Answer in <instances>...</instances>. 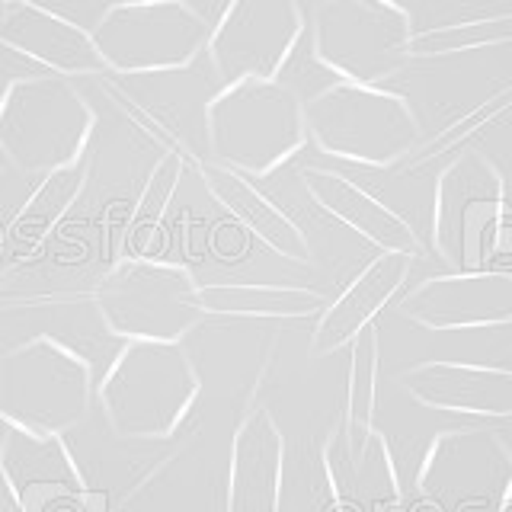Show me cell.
Returning <instances> with one entry per match:
<instances>
[{
	"label": "cell",
	"instance_id": "cell-20",
	"mask_svg": "<svg viewBox=\"0 0 512 512\" xmlns=\"http://www.w3.org/2000/svg\"><path fill=\"white\" fill-rule=\"evenodd\" d=\"M298 176H301V186L308 189V196L314 199V205H320L327 215L346 224L349 231L365 237L368 244H375L378 250L410 253V256L426 253L420 237H416L404 221L394 212H388L381 202H375L368 192H362L356 183H349L346 176L314 167V164H304Z\"/></svg>",
	"mask_w": 512,
	"mask_h": 512
},
{
	"label": "cell",
	"instance_id": "cell-21",
	"mask_svg": "<svg viewBox=\"0 0 512 512\" xmlns=\"http://www.w3.org/2000/svg\"><path fill=\"white\" fill-rule=\"evenodd\" d=\"M199 173L205 180V189L212 192L224 212L244 224L256 240H263L272 253H279L292 263H314L308 234L298 228V221L292 215L282 212L276 202H269L263 192L250 183V176L212 164V160L199 164Z\"/></svg>",
	"mask_w": 512,
	"mask_h": 512
},
{
	"label": "cell",
	"instance_id": "cell-27",
	"mask_svg": "<svg viewBox=\"0 0 512 512\" xmlns=\"http://www.w3.org/2000/svg\"><path fill=\"white\" fill-rule=\"evenodd\" d=\"M279 80L282 87H288L301 103L314 100V96H320L324 90L336 87L340 84V74H336L333 68H327L324 61H320L317 48H314V36H311V26H304V32L298 36L295 48L288 52V58L282 61L279 74L272 77Z\"/></svg>",
	"mask_w": 512,
	"mask_h": 512
},
{
	"label": "cell",
	"instance_id": "cell-7",
	"mask_svg": "<svg viewBox=\"0 0 512 512\" xmlns=\"http://www.w3.org/2000/svg\"><path fill=\"white\" fill-rule=\"evenodd\" d=\"M215 23L183 0H122L93 29L112 74H151L196 64L212 42Z\"/></svg>",
	"mask_w": 512,
	"mask_h": 512
},
{
	"label": "cell",
	"instance_id": "cell-18",
	"mask_svg": "<svg viewBox=\"0 0 512 512\" xmlns=\"http://www.w3.org/2000/svg\"><path fill=\"white\" fill-rule=\"evenodd\" d=\"M285 474V439L266 407L240 420L231 442L228 512H279Z\"/></svg>",
	"mask_w": 512,
	"mask_h": 512
},
{
	"label": "cell",
	"instance_id": "cell-30",
	"mask_svg": "<svg viewBox=\"0 0 512 512\" xmlns=\"http://www.w3.org/2000/svg\"><path fill=\"white\" fill-rule=\"evenodd\" d=\"M378 512H400V506H381Z\"/></svg>",
	"mask_w": 512,
	"mask_h": 512
},
{
	"label": "cell",
	"instance_id": "cell-17",
	"mask_svg": "<svg viewBox=\"0 0 512 512\" xmlns=\"http://www.w3.org/2000/svg\"><path fill=\"white\" fill-rule=\"evenodd\" d=\"M416 256L381 250L356 279L349 282L346 292L327 304V311L317 317L311 336V359H324L349 346L356 336L372 324V320L388 308V301L404 288L410 266Z\"/></svg>",
	"mask_w": 512,
	"mask_h": 512
},
{
	"label": "cell",
	"instance_id": "cell-31",
	"mask_svg": "<svg viewBox=\"0 0 512 512\" xmlns=\"http://www.w3.org/2000/svg\"><path fill=\"white\" fill-rule=\"evenodd\" d=\"M4 285H7V276H4V272H0V292H4Z\"/></svg>",
	"mask_w": 512,
	"mask_h": 512
},
{
	"label": "cell",
	"instance_id": "cell-3",
	"mask_svg": "<svg viewBox=\"0 0 512 512\" xmlns=\"http://www.w3.org/2000/svg\"><path fill=\"white\" fill-rule=\"evenodd\" d=\"M93 368L52 336L7 349L0 356V420L36 436H64L87 420Z\"/></svg>",
	"mask_w": 512,
	"mask_h": 512
},
{
	"label": "cell",
	"instance_id": "cell-22",
	"mask_svg": "<svg viewBox=\"0 0 512 512\" xmlns=\"http://www.w3.org/2000/svg\"><path fill=\"white\" fill-rule=\"evenodd\" d=\"M199 304L205 317L228 320H308L327 311L324 295L314 288L247 282L199 285Z\"/></svg>",
	"mask_w": 512,
	"mask_h": 512
},
{
	"label": "cell",
	"instance_id": "cell-23",
	"mask_svg": "<svg viewBox=\"0 0 512 512\" xmlns=\"http://www.w3.org/2000/svg\"><path fill=\"white\" fill-rule=\"evenodd\" d=\"M375 404H378V327L368 324L349 343V378H346V410H343L349 452L359 468H365L368 445H372L375 436Z\"/></svg>",
	"mask_w": 512,
	"mask_h": 512
},
{
	"label": "cell",
	"instance_id": "cell-15",
	"mask_svg": "<svg viewBox=\"0 0 512 512\" xmlns=\"http://www.w3.org/2000/svg\"><path fill=\"white\" fill-rule=\"evenodd\" d=\"M0 42L61 77L109 74L100 48L93 42V32L64 20L55 10L29 4V0L0 4Z\"/></svg>",
	"mask_w": 512,
	"mask_h": 512
},
{
	"label": "cell",
	"instance_id": "cell-10",
	"mask_svg": "<svg viewBox=\"0 0 512 512\" xmlns=\"http://www.w3.org/2000/svg\"><path fill=\"white\" fill-rule=\"evenodd\" d=\"M301 0H231L212 29L205 58L221 87L272 80L304 32Z\"/></svg>",
	"mask_w": 512,
	"mask_h": 512
},
{
	"label": "cell",
	"instance_id": "cell-25",
	"mask_svg": "<svg viewBox=\"0 0 512 512\" xmlns=\"http://www.w3.org/2000/svg\"><path fill=\"white\" fill-rule=\"evenodd\" d=\"M500 42H512V13L487 16V20H474L461 26L413 32L410 58H445L455 52H471V48L500 45Z\"/></svg>",
	"mask_w": 512,
	"mask_h": 512
},
{
	"label": "cell",
	"instance_id": "cell-19",
	"mask_svg": "<svg viewBox=\"0 0 512 512\" xmlns=\"http://www.w3.org/2000/svg\"><path fill=\"white\" fill-rule=\"evenodd\" d=\"M324 167L346 176L349 183H356L362 192H368L375 202H381L388 212H394L407 228L420 237V244L432 250V228H436V189L439 176L429 167H404V164H359V160H343L320 154L317 157Z\"/></svg>",
	"mask_w": 512,
	"mask_h": 512
},
{
	"label": "cell",
	"instance_id": "cell-9",
	"mask_svg": "<svg viewBox=\"0 0 512 512\" xmlns=\"http://www.w3.org/2000/svg\"><path fill=\"white\" fill-rule=\"evenodd\" d=\"M413 484L439 512H503L512 496V452L493 429H445L429 442Z\"/></svg>",
	"mask_w": 512,
	"mask_h": 512
},
{
	"label": "cell",
	"instance_id": "cell-11",
	"mask_svg": "<svg viewBox=\"0 0 512 512\" xmlns=\"http://www.w3.org/2000/svg\"><path fill=\"white\" fill-rule=\"evenodd\" d=\"M503 196V173L477 151L452 160V167L442 170L436 189L432 250L448 266H455V272L474 269L480 256V240L490 237Z\"/></svg>",
	"mask_w": 512,
	"mask_h": 512
},
{
	"label": "cell",
	"instance_id": "cell-12",
	"mask_svg": "<svg viewBox=\"0 0 512 512\" xmlns=\"http://www.w3.org/2000/svg\"><path fill=\"white\" fill-rule=\"evenodd\" d=\"M112 90L128 109H141L144 125L164 138L176 154L205 164L208 160V103L215 90L196 64L151 74H112Z\"/></svg>",
	"mask_w": 512,
	"mask_h": 512
},
{
	"label": "cell",
	"instance_id": "cell-24",
	"mask_svg": "<svg viewBox=\"0 0 512 512\" xmlns=\"http://www.w3.org/2000/svg\"><path fill=\"white\" fill-rule=\"evenodd\" d=\"M80 189H84V167H80V160L71 167L45 173V180L39 183V189L32 192L29 202L23 205V212L13 221L10 234L16 244L26 250H36L42 240L58 228V221L71 212Z\"/></svg>",
	"mask_w": 512,
	"mask_h": 512
},
{
	"label": "cell",
	"instance_id": "cell-26",
	"mask_svg": "<svg viewBox=\"0 0 512 512\" xmlns=\"http://www.w3.org/2000/svg\"><path fill=\"white\" fill-rule=\"evenodd\" d=\"M180 173H183L180 154H167L154 167L151 180H148V186H144L141 199L135 205L132 228H128V247H132L135 253H144V250L154 247V237L160 231V218H164L173 189H176V183H180Z\"/></svg>",
	"mask_w": 512,
	"mask_h": 512
},
{
	"label": "cell",
	"instance_id": "cell-5",
	"mask_svg": "<svg viewBox=\"0 0 512 512\" xmlns=\"http://www.w3.org/2000/svg\"><path fill=\"white\" fill-rule=\"evenodd\" d=\"M93 304L109 333L122 340L183 343L205 320L192 272L148 256H128L100 279Z\"/></svg>",
	"mask_w": 512,
	"mask_h": 512
},
{
	"label": "cell",
	"instance_id": "cell-29",
	"mask_svg": "<svg viewBox=\"0 0 512 512\" xmlns=\"http://www.w3.org/2000/svg\"><path fill=\"white\" fill-rule=\"evenodd\" d=\"M39 74H52V71L39 68L32 58L20 55L7 42H0V106H4L13 84H20V80H26V77H39Z\"/></svg>",
	"mask_w": 512,
	"mask_h": 512
},
{
	"label": "cell",
	"instance_id": "cell-2",
	"mask_svg": "<svg viewBox=\"0 0 512 512\" xmlns=\"http://www.w3.org/2000/svg\"><path fill=\"white\" fill-rule=\"evenodd\" d=\"M308 141L304 103L279 80H240L208 103V160L266 176Z\"/></svg>",
	"mask_w": 512,
	"mask_h": 512
},
{
	"label": "cell",
	"instance_id": "cell-13",
	"mask_svg": "<svg viewBox=\"0 0 512 512\" xmlns=\"http://www.w3.org/2000/svg\"><path fill=\"white\" fill-rule=\"evenodd\" d=\"M400 317L426 330H474L512 324V272L468 269L432 276L400 298Z\"/></svg>",
	"mask_w": 512,
	"mask_h": 512
},
{
	"label": "cell",
	"instance_id": "cell-8",
	"mask_svg": "<svg viewBox=\"0 0 512 512\" xmlns=\"http://www.w3.org/2000/svg\"><path fill=\"white\" fill-rule=\"evenodd\" d=\"M311 36L327 68L352 84L378 87L407 68L413 26L394 0H320Z\"/></svg>",
	"mask_w": 512,
	"mask_h": 512
},
{
	"label": "cell",
	"instance_id": "cell-14",
	"mask_svg": "<svg viewBox=\"0 0 512 512\" xmlns=\"http://www.w3.org/2000/svg\"><path fill=\"white\" fill-rule=\"evenodd\" d=\"M0 474L23 512L87 509V484L61 436H36L7 426L0 439Z\"/></svg>",
	"mask_w": 512,
	"mask_h": 512
},
{
	"label": "cell",
	"instance_id": "cell-28",
	"mask_svg": "<svg viewBox=\"0 0 512 512\" xmlns=\"http://www.w3.org/2000/svg\"><path fill=\"white\" fill-rule=\"evenodd\" d=\"M324 471H327V484L333 490V500L340 506H349L356 500V487H359V474L362 468L356 464L349 452V439L343 423L330 429V436L324 442Z\"/></svg>",
	"mask_w": 512,
	"mask_h": 512
},
{
	"label": "cell",
	"instance_id": "cell-4",
	"mask_svg": "<svg viewBox=\"0 0 512 512\" xmlns=\"http://www.w3.org/2000/svg\"><path fill=\"white\" fill-rule=\"evenodd\" d=\"M93 109L71 77L39 74L13 84L0 106V154L23 173H52L84 154Z\"/></svg>",
	"mask_w": 512,
	"mask_h": 512
},
{
	"label": "cell",
	"instance_id": "cell-1",
	"mask_svg": "<svg viewBox=\"0 0 512 512\" xmlns=\"http://www.w3.org/2000/svg\"><path fill=\"white\" fill-rule=\"evenodd\" d=\"M199 391L196 362L183 343L128 340L103 378L100 404L112 436L160 442L186 420Z\"/></svg>",
	"mask_w": 512,
	"mask_h": 512
},
{
	"label": "cell",
	"instance_id": "cell-16",
	"mask_svg": "<svg viewBox=\"0 0 512 512\" xmlns=\"http://www.w3.org/2000/svg\"><path fill=\"white\" fill-rule=\"evenodd\" d=\"M413 404L439 413L512 420V372L461 362H420L400 375Z\"/></svg>",
	"mask_w": 512,
	"mask_h": 512
},
{
	"label": "cell",
	"instance_id": "cell-6",
	"mask_svg": "<svg viewBox=\"0 0 512 512\" xmlns=\"http://www.w3.org/2000/svg\"><path fill=\"white\" fill-rule=\"evenodd\" d=\"M304 125L317 154L359 164H400L420 141V119L404 96L352 80L304 103Z\"/></svg>",
	"mask_w": 512,
	"mask_h": 512
}]
</instances>
